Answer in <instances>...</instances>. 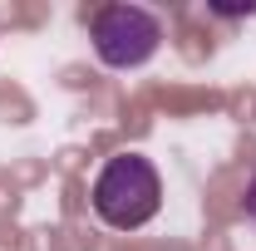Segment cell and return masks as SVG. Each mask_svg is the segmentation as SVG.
<instances>
[{"label": "cell", "mask_w": 256, "mask_h": 251, "mask_svg": "<svg viewBox=\"0 0 256 251\" xmlns=\"http://www.w3.org/2000/svg\"><path fill=\"white\" fill-rule=\"evenodd\" d=\"M94 54L104 69H143L162 50V20L148 10V5H104L94 15Z\"/></svg>", "instance_id": "7a4b0ae2"}, {"label": "cell", "mask_w": 256, "mask_h": 251, "mask_svg": "<svg viewBox=\"0 0 256 251\" xmlns=\"http://www.w3.org/2000/svg\"><path fill=\"white\" fill-rule=\"evenodd\" d=\"M89 207L104 226L114 232H138L158 217L162 207V178L143 153H114L98 168L94 188H89Z\"/></svg>", "instance_id": "6da1fadb"}, {"label": "cell", "mask_w": 256, "mask_h": 251, "mask_svg": "<svg viewBox=\"0 0 256 251\" xmlns=\"http://www.w3.org/2000/svg\"><path fill=\"white\" fill-rule=\"evenodd\" d=\"M242 207H246V222L256 226V178L246 182V197H242Z\"/></svg>", "instance_id": "3957f363"}]
</instances>
